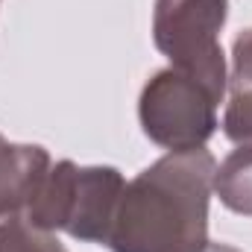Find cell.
<instances>
[{
  "mask_svg": "<svg viewBox=\"0 0 252 252\" xmlns=\"http://www.w3.org/2000/svg\"><path fill=\"white\" fill-rule=\"evenodd\" d=\"M0 252H67L56 232L32 226L27 217L0 220Z\"/></svg>",
  "mask_w": 252,
  "mask_h": 252,
  "instance_id": "cell-7",
  "label": "cell"
},
{
  "mask_svg": "<svg viewBox=\"0 0 252 252\" xmlns=\"http://www.w3.org/2000/svg\"><path fill=\"white\" fill-rule=\"evenodd\" d=\"M229 88H252V30H244L232 44V76Z\"/></svg>",
  "mask_w": 252,
  "mask_h": 252,
  "instance_id": "cell-9",
  "label": "cell"
},
{
  "mask_svg": "<svg viewBox=\"0 0 252 252\" xmlns=\"http://www.w3.org/2000/svg\"><path fill=\"white\" fill-rule=\"evenodd\" d=\"M229 18V0H156L153 41L170 67L199 79L223 100L229 73L220 47V32Z\"/></svg>",
  "mask_w": 252,
  "mask_h": 252,
  "instance_id": "cell-3",
  "label": "cell"
},
{
  "mask_svg": "<svg viewBox=\"0 0 252 252\" xmlns=\"http://www.w3.org/2000/svg\"><path fill=\"white\" fill-rule=\"evenodd\" d=\"M50 153L38 144H12L0 135V220L24 217L50 173Z\"/></svg>",
  "mask_w": 252,
  "mask_h": 252,
  "instance_id": "cell-5",
  "label": "cell"
},
{
  "mask_svg": "<svg viewBox=\"0 0 252 252\" xmlns=\"http://www.w3.org/2000/svg\"><path fill=\"white\" fill-rule=\"evenodd\" d=\"M214 167V156L199 147L167 153L141 170L124 185L106 247L112 252H202Z\"/></svg>",
  "mask_w": 252,
  "mask_h": 252,
  "instance_id": "cell-1",
  "label": "cell"
},
{
  "mask_svg": "<svg viewBox=\"0 0 252 252\" xmlns=\"http://www.w3.org/2000/svg\"><path fill=\"white\" fill-rule=\"evenodd\" d=\"M217 106L220 100L199 79L164 67L144 85L138 118L153 144L170 153H188L205 147L217 132Z\"/></svg>",
  "mask_w": 252,
  "mask_h": 252,
  "instance_id": "cell-4",
  "label": "cell"
},
{
  "mask_svg": "<svg viewBox=\"0 0 252 252\" xmlns=\"http://www.w3.org/2000/svg\"><path fill=\"white\" fill-rule=\"evenodd\" d=\"M202 252H241V250H235V247H229V244H214V241H208V244L202 247Z\"/></svg>",
  "mask_w": 252,
  "mask_h": 252,
  "instance_id": "cell-10",
  "label": "cell"
},
{
  "mask_svg": "<svg viewBox=\"0 0 252 252\" xmlns=\"http://www.w3.org/2000/svg\"><path fill=\"white\" fill-rule=\"evenodd\" d=\"M124 185L118 167L59 161L44 176L24 217L44 232H67L85 244H109Z\"/></svg>",
  "mask_w": 252,
  "mask_h": 252,
  "instance_id": "cell-2",
  "label": "cell"
},
{
  "mask_svg": "<svg viewBox=\"0 0 252 252\" xmlns=\"http://www.w3.org/2000/svg\"><path fill=\"white\" fill-rule=\"evenodd\" d=\"M211 190L229 211L252 217V147H238L214 167Z\"/></svg>",
  "mask_w": 252,
  "mask_h": 252,
  "instance_id": "cell-6",
  "label": "cell"
},
{
  "mask_svg": "<svg viewBox=\"0 0 252 252\" xmlns=\"http://www.w3.org/2000/svg\"><path fill=\"white\" fill-rule=\"evenodd\" d=\"M223 135L238 147H252V88L232 91L223 115Z\"/></svg>",
  "mask_w": 252,
  "mask_h": 252,
  "instance_id": "cell-8",
  "label": "cell"
}]
</instances>
